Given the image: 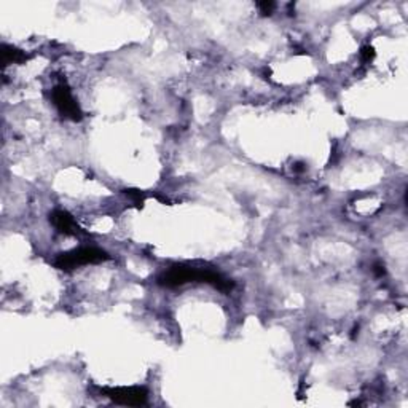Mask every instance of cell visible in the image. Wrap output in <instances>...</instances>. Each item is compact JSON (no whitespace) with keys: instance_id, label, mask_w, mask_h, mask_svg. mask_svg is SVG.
<instances>
[{"instance_id":"cell-1","label":"cell","mask_w":408,"mask_h":408,"mask_svg":"<svg viewBox=\"0 0 408 408\" xmlns=\"http://www.w3.org/2000/svg\"><path fill=\"white\" fill-rule=\"evenodd\" d=\"M188 282H204L222 292H230L233 289V282L219 271L192 265H174L158 277V284L165 287H179Z\"/></svg>"},{"instance_id":"cell-2","label":"cell","mask_w":408,"mask_h":408,"mask_svg":"<svg viewBox=\"0 0 408 408\" xmlns=\"http://www.w3.org/2000/svg\"><path fill=\"white\" fill-rule=\"evenodd\" d=\"M108 260V254L102 249L97 247H79L72 250V252L58 255L54 260V266L59 270L69 271L77 268V266L85 265H95Z\"/></svg>"},{"instance_id":"cell-3","label":"cell","mask_w":408,"mask_h":408,"mask_svg":"<svg viewBox=\"0 0 408 408\" xmlns=\"http://www.w3.org/2000/svg\"><path fill=\"white\" fill-rule=\"evenodd\" d=\"M51 101L54 107L58 108V112L61 113L64 118L72 120V122H80L81 120V108L79 102L75 101V97L70 92L69 86L64 83H59L51 90Z\"/></svg>"},{"instance_id":"cell-4","label":"cell","mask_w":408,"mask_h":408,"mask_svg":"<svg viewBox=\"0 0 408 408\" xmlns=\"http://www.w3.org/2000/svg\"><path fill=\"white\" fill-rule=\"evenodd\" d=\"M101 394H104L120 405L129 407L145 405L147 397H149V393L144 388H104L101 389Z\"/></svg>"},{"instance_id":"cell-5","label":"cell","mask_w":408,"mask_h":408,"mask_svg":"<svg viewBox=\"0 0 408 408\" xmlns=\"http://www.w3.org/2000/svg\"><path fill=\"white\" fill-rule=\"evenodd\" d=\"M53 227L63 235H80L81 230L74 217L66 211H54L50 217Z\"/></svg>"},{"instance_id":"cell-6","label":"cell","mask_w":408,"mask_h":408,"mask_svg":"<svg viewBox=\"0 0 408 408\" xmlns=\"http://www.w3.org/2000/svg\"><path fill=\"white\" fill-rule=\"evenodd\" d=\"M29 56L24 51L18 50V48L15 47H10V45H2V64L3 66H8V64L16 63V64H21V63H26Z\"/></svg>"},{"instance_id":"cell-7","label":"cell","mask_w":408,"mask_h":408,"mask_svg":"<svg viewBox=\"0 0 408 408\" xmlns=\"http://www.w3.org/2000/svg\"><path fill=\"white\" fill-rule=\"evenodd\" d=\"M257 7H259V10H260V13L262 15H271L275 12V8H276V3L275 2H259L257 3Z\"/></svg>"},{"instance_id":"cell-8","label":"cell","mask_w":408,"mask_h":408,"mask_svg":"<svg viewBox=\"0 0 408 408\" xmlns=\"http://www.w3.org/2000/svg\"><path fill=\"white\" fill-rule=\"evenodd\" d=\"M361 58H362V61H364V63H370V61H372V59L375 58V51H373V48H372V47H366V48H362V51H361Z\"/></svg>"}]
</instances>
